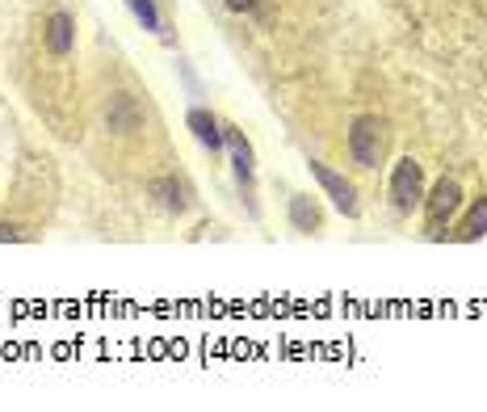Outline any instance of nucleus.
Wrapping results in <instances>:
<instances>
[{"instance_id":"obj_1","label":"nucleus","mask_w":487,"mask_h":412,"mask_svg":"<svg viewBox=\"0 0 487 412\" xmlns=\"http://www.w3.org/2000/svg\"><path fill=\"white\" fill-rule=\"evenodd\" d=\"M382 122L374 118V114H361L358 122H353V130H349V152H353V160L361 164V169H379L382 152H387V135H382Z\"/></svg>"},{"instance_id":"obj_2","label":"nucleus","mask_w":487,"mask_h":412,"mask_svg":"<svg viewBox=\"0 0 487 412\" xmlns=\"http://www.w3.org/2000/svg\"><path fill=\"white\" fill-rule=\"evenodd\" d=\"M421 198H424L421 164L411 160V156H403V160L395 164V173H391V202L400 206V211H411V206H421Z\"/></svg>"},{"instance_id":"obj_3","label":"nucleus","mask_w":487,"mask_h":412,"mask_svg":"<svg viewBox=\"0 0 487 412\" xmlns=\"http://www.w3.org/2000/svg\"><path fill=\"white\" fill-rule=\"evenodd\" d=\"M462 206V190L458 181H437L429 194V236H445V223L454 219V211Z\"/></svg>"},{"instance_id":"obj_4","label":"nucleus","mask_w":487,"mask_h":412,"mask_svg":"<svg viewBox=\"0 0 487 412\" xmlns=\"http://www.w3.org/2000/svg\"><path fill=\"white\" fill-rule=\"evenodd\" d=\"M311 177L328 190V198L336 202V211H345V215H358V194H353V185H349L345 177L332 173L328 164H315V160H311Z\"/></svg>"},{"instance_id":"obj_5","label":"nucleus","mask_w":487,"mask_h":412,"mask_svg":"<svg viewBox=\"0 0 487 412\" xmlns=\"http://www.w3.org/2000/svg\"><path fill=\"white\" fill-rule=\"evenodd\" d=\"M72 43H76V26H72V17H67V13H51V22H46V46H51L55 55H67Z\"/></svg>"},{"instance_id":"obj_6","label":"nucleus","mask_w":487,"mask_h":412,"mask_svg":"<svg viewBox=\"0 0 487 412\" xmlns=\"http://www.w3.org/2000/svg\"><path fill=\"white\" fill-rule=\"evenodd\" d=\"M189 130H194V135H198V143H202V148H210V152L228 143V130L218 127V122L210 118L206 109H194V114H189Z\"/></svg>"},{"instance_id":"obj_7","label":"nucleus","mask_w":487,"mask_h":412,"mask_svg":"<svg viewBox=\"0 0 487 412\" xmlns=\"http://www.w3.org/2000/svg\"><path fill=\"white\" fill-rule=\"evenodd\" d=\"M152 198H160L164 211H185V190L173 181V177H160V181H152Z\"/></svg>"},{"instance_id":"obj_8","label":"nucleus","mask_w":487,"mask_h":412,"mask_svg":"<svg viewBox=\"0 0 487 412\" xmlns=\"http://www.w3.org/2000/svg\"><path fill=\"white\" fill-rule=\"evenodd\" d=\"M228 143H231V156H236L239 181H252V148L244 143V135H239V130H228Z\"/></svg>"},{"instance_id":"obj_9","label":"nucleus","mask_w":487,"mask_h":412,"mask_svg":"<svg viewBox=\"0 0 487 412\" xmlns=\"http://www.w3.org/2000/svg\"><path fill=\"white\" fill-rule=\"evenodd\" d=\"M479 236H487V198H479L475 211L466 215L462 232H458V240H479Z\"/></svg>"},{"instance_id":"obj_10","label":"nucleus","mask_w":487,"mask_h":412,"mask_svg":"<svg viewBox=\"0 0 487 412\" xmlns=\"http://www.w3.org/2000/svg\"><path fill=\"white\" fill-rule=\"evenodd\" d=\"M290 219L299 232H315L320 228V211H315V202H307V198H294L290 202Z\"/></svg>"},{"instance_id":"obj_11","label":"nucleus","mask_w":487,"mask_h":412,"mask_svg":"<svg viewBox=\"0 0 487 412\" xmlns=\"http://www.w3.org/2000/svg\"><path fill=\"white\" fill-rule=\"evenodd\" d=\"M127 5H130V13H135V17L147 26V30H160V13H156L152 0H127Z\"/></svg>"},{"instance_id":"obj_12","label":"nucleus","mask_w":487,"mask_h":412,"mask_svg":"<svg viewBox=\"0 0 487 412\" xmlns=\"http://www.w3.org/2000/svg\"><path fill=\"white\" fill-rule=\"evenodd\" d=\"M228 9H236V13H252V9H257V0H228Z\"/></svg>"},{"instance_id":"obj_13","label":"nucleus","mask_w":487,"mask_h":412,"mask_svg":"<svg viewBox=\"0 0 487 412\" xmlns=\"http://www.w3.org/2000/svg\"><path fill=\"white\" fill-rule=\"evenodd\" d=\"M0 240H22V228H9V223H0Z\"/></svg>"}]
</instances>
